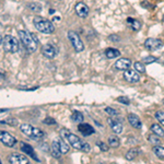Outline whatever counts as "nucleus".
Instances as JSON below:
<instances>
[{"label":"nucleus","instance_id":"obj_30","mask_svg":"<svg viewBox=\"0 0 164 164\" xmlns=\"http://www.w3.org/2000/svg\"><path fill=\"white\" fill-rule=\"evenodd\" d=\"M155 119H157L159 120V123H161L162 125L164 126V112L162 111H157V113H155Z\"/></svg>","mask_w":164,"mask_h":164},{"label":"nucleus","instance_id":"obj_25","mask_svg":"<svg viewBox=\"0 0 164 164\" xmlns=\"http://www.w3.org/2000/svg\"><path fill=\"white\" fill-rule=\"evenodd\" d=\"M71 119L75 121V123H82L83 119H84V117H83V114H82L81 112L75 111L71 115Z\"/></svg>","mask_w":164,"mask_h":164},{"label":"nucleus","instance_id":"obj_32","mask_svg":"<svg viewBox=\"0 0 164 164\" xmlns=\"http://www.w3.org/2000/svg\"><path fill=\"white\" fill-rule=\"evenodd\" d=\"M105 112H106L110 116H117L118 115V112L116 111V110H114V108H112V107H106V108H105Z\"/></svg>","mask_w":164,"mask_h":164},{"label":"nucleus","instance_id":"obj_7","mask_svg":"<svg viewBox=\"0 0 164 164\" xmlns=\"http://www.w3.org/2000/svg\"><path fill=\"white\" fill-rule=\"evenodd\" d=\"M0 141H1L2 144H4L8 148H12L17 143V139H15V137L11 134H9V132L4 131V130L0 132Z\"/></svg>","mask_w":164,"mask_h":164},{"label":"nucleus","instance_id":"obj_6","mask_svg":"<svg viewBox=\"0 0 164 164\" xmlns=\"http://www.w3.org/2000/svg\"><path fill=\"white\" fill-rule=\"evenodd\" d=\"M68 38H69L72 47L75 48V50L77 53H80V52H83V50H84V44H83V42L81 41L80 36H79L75 32L69 31V32H68Z\"/></svg>","mask_w":164,"mask_h":164},{"label":"nucleus","instance_id":"obj_19","mask_svg":"<svg viewBox=\"0 0 164 164\" xmlns=\"http://www.w3.org/2000/svg\"><path fill=\"white\" fill-rule=\"evenodd\" d=\"M127 23L130 26V29L134 30V31H139L141 29V23L138 20H135V19L132 18H128L127 19Z\"/></svg>","mask_w":164,"mask_h":164},{"label":"nucleus","instance_id":"obj_23","mask_svg":"<svg viewBox=\"0 0 164 164\" xmlns=\"http://www.w3.org/2000/svg\"><path fill=\"white\" fill-rule=\"evenodd\" d=\"M138 153H139V150L137 149V148H132V149H130L128 152L126 153L125 157L128 161H131V160H134V159H136V157L138 155Z\"/></svg>","mask_w":164,"mask_h":164},{"label":"nucleus","instance_id":"obj_14","mask_svg":"<svg viewBox=\"0 0 164 164\" xmlns=\"http://www.w3.org/2000/svg\"><path fill=\"white\" fill-rule=\"evenodd\" d=\"M130 66H131V61H130V59H127V58H120L115 62V68L118 70H124L125 71V70L129 69Z\"/></svg>","mask_w":164,"mask_h":164},{"label":"nucleus","instance_id":"obj_37","mask_svg":"<svg viewBox=\"0 0 164 164\" xmlns=\"http://www.w3.org/2000/svg\"><path fill=\"white\" fill-rule=\"evenodd\" d=\"M108 39H110L111 42H114V43L119 42V37H118L117 35H110L108 36Z\"/></svg>","mask_w":164,"mask_h":164},{"label":"nucleus","instance_id":"obj_17","mask_svg":"<svg viewBox=\"0 0 164 164\" xmlns=\"http://www.w3.org/2000/svg\"><path fill=\"white\" fill-rule=\"evenodd\" d=\"M127 119H128L129 124L136 129H140L142 127V124H141V120H140V118L135 114H129L127 116Z\"/></svg>","mask_w":164,"mask_h":164},{"label":"nucleus","instance_id":"obj_12","mask_svg":"<svg viewBox=\"0 0 164 164\" xmlns=\"http://www.w3.org/2000/svg\"><path fill=\"white\" fill-rule=\"evenodd\" d=\"M124 79L126 81L130 82V83H136L140 80V75H138L137 70H130V69H127L124 72Z\"/></svg>","mask_w":164,"mask_h":164},{"label":"nucleus","instance_id":"obj_27","mask_svg":"<svg viewBox=\"0 0 164 164\" xmlns=\"http://www.w3.org/2000/svg\"><path fill=\"white\" fill-rule=\"evenodd\" d=\"M58 141H59V146H60V150H61V153H67L68 151H69V147L67 146V143L65 142L64 140L60 139V138H57Z\"/></svg>","mask_w":164,"mask_h":164},{"label":"nucleus","instance_id":"obj_2","mask_svg":"<svg viewBox=\"0 0 164 164\" xmlns=\"http://www.w3.org/2000/svg\"><path fill=\"white\" fill-rule=\"evenodd\" d=\"M19 37L21 39L23 46L29 52L34 53L37 49V39L34 35L30 34L28 31H24V30L19 31Z\"/></svg>","mask_w":164,"mask_h":164},{"label":"nucleus","instance_id":"obj_8","mask_svg":"<svg viewBox=\"0 0 164 164\" xmlns=\"http://www.w3.org/2000/svg\"><path fill=\"white\" fill-rule=\"evenodd\" d=\"M42 54L48 59H54L58 55V49L53 44H45L42 47Z\"/></svg>","mask_w":164,"mask_h":164},{"label":"nucleus","instance_id":"obj_26","mask_svg":"<svg viewBox=\"0 0 164 164\" xmlns=\"http://www.w3.org/2000/svg\"><path fill=\"white\" fill-rule=\"evenodd\" d=\"M29 8L33 12H36V13L42 11V4L38 2H31V4H29Z\"/></svg>","mask_w":164,"mask_h":164},{"label":"nucleus","instance_id":"obj_34","mask_svg":"<svg viewBox=\"0 0 164 164\" xmlns=\"http://www.w3.org/2000/svg\"><path fill=\"white\" fill-rule=\"evenodd\" d=\"M43 123L45 124V125H55V124H56V120L52 117H47L44 119Z\"/></svg>","mask_w":164,"mask_h":164},{"label":"nucleus","instance_id":"obj_31","mask_svg":"<svg viewBox=\"0 0 164 164\" xmlns=\"http://www.w3.org/2000/svg\"><path fill=\"white\" fill-rule=\"evenodd\" d=\"M157 60V58L153 57V56H148V57H144L142 59V61L144 64H152V62H155Z\"/></svg>","mask_w":164,"mask_h":164},{"label":"nucleus","instance_id":"obj_15","mask_svg":"<svg viewBox=\"0 0 164 164\" xmlns=\"http://www.w3.org/2000/svg\"><path fill=\"white\" fill-rule=\"evenodd\" d=\"M78 130L81 132L82 135L84 137H88V136H91L92 134L95 132V130L93 129V127L89 124H84V123H81L80 125L78 126Z\"/></svg>","mask_w":164,"mask_h":164},{"label":"nucleus","instance_id":"obj_20","mask_svg":"<svg viewBox=\"0 0 164 164\" xmlns=\"http://www.w3.org/2000/svg\"><path fill=\"white\" fill-rule=\"evenodd\" d=\"M120 55V52L116 48H107L105 50V56L110 59H113V58H117L118 56Z\"/></svg>","mask_w":164,"mask_h":164},{"label":"nucleus","instance_id":"obj_29","mask_svg":"<svg viewBox=\"0 0 164 164\" xmlns=\"http://www.w3.org/2000/svg\"><path fill=\"white\" fill-rule=\"evenodd\" d=\"M134 68H135V70H137L138 72H144L146 71V68L143 66L142 62H139V61H136L135 64H134Z\"/></svg>","mask_w":164,"mask_h":164},{"label":"nucleus","instance_id":"obj_36","mask_svg":"<svg viewBox=\"0 0 164 164\" xmlns=\"http://www.w3.org/2000/svg\"><path fill=\"white\" fill-rule=\"evenodd\" d=\"M97 146H99V148H100L102 151H107L108 150V148H110V146H107L106 143H104V142H97Z\"/></svg>","mask_w":164,"mask_h":164},{"label":"nucleus","instance_id":"obj_11","mask_svg":"<svg viewBox=\"0 0 164 164\" xmlns=\"http://www.w3.org/2000/svg\"><path fill=\"white\" fill-rule=\"evenodd\" d=\"M9 162L12 164H28L30 162L29 159L23 155V154L19 153H12L9 157Z\"/></svg>","mask_w":164,"mask_h":164},{"label":"nucleus","instance_id":"obj_39","mask_svg":"<svg viewBox=\"0 0 164 164\" xmlns=\"http://www.w3.org/2000/svg\"><path fill=\"white\" fill-rule=\"evenodd\" d=\"M162 21H163V23H164V15H163V18H162Z\"/></svg>","mask_w":164,"mask_h":164},{"label":"nucleus","instance_id":"obj_16","mask_svg":"<svg viewBox=\"0 0 164 164\" xmlns=\"http://www.w3.org/2000/svg\"><path fill=\"white\" fill-rule=\"evenodd\" d=\"M107 123H108V125H110V127H111V129L113 130L114 134H116V135L121 134V131H123V125H121L120 123H118V120H115L113 118H108Z\"/></svg>","mask_w":164,"mask_h":164},{"label":"nucleus","instance_id":"obj_24","mask_svg":"<svg viewBox=\"0 0 164 164\" xmlns=\"http://www.w3.org/2000/svg\"><path fill=\"white\" fill-rule=\"evenodd\" d=\"M120 144V141L118 139V137L116 136H110L108 137V146L112 148H117Z\"/></svg>","mask_w":164,"mask_h":164},{"label":"nucleus","instance_id":"obj_4","mask_svg":"<svg viewBox=\"0 0 164 164\" xmlns=\"http://www.w3.org/2000/svg\"><path fill=\"white\" fill-rule=\"evenodd\" d=\"M20 129H21V131L24 134V135H26L29 138H31V139L33 140H42L45 137V134H44V131H42L39 128H36V127H34V126H31L29 125V124H22L21 126H20Z\"/></svg>","mask_w":164,"mask_h":164},{"label":"nucleus","instance_id":"obj_21","mask_svg":"<svg viewBox=\"0 0 164 164\" xmlns=\"http://www.w3.org/2000/svg\"><path fill=\"white\" fill-rule=\"evenodd\" d=\"M153 152L155 154V157L160 160H164V147L157 144V146L153 147Z\"/></svg>","mask_w":164,"mask_h":164},{"label":"nucleus","instance_id":"obj_5","mask_svg":"<svg viewBox=\"0 0 164 164\" xmlns=\"http://www.w3.org/2000/svg\"><path fill=\"white\" fill-rule=\"evenodd\" d=\"M1 45H2V48H4V52L7 53H11L15 54L19 50V42L18 39L13 37L11 35H6L2 38V42H1Z\"/></svg>","mask_w":164,"mask_h":164},{"label":"nucleus","instance_id":"obj_10","mask_svg":"<svg viewBox=\"0 0 164 164\" xmlns=\"http://www.w3.org/2000/svg\"><path fill=\"white\" fill-rule=\"evenodd\" d=\"M20 149L22 150V152H23V153L30 155L33 160L39 161V159L37 157L35 151H34V149H33V147L31 146V144H29V143H26V142H21L20 143Z\"/></svg>","mask_w":164,"mask_h":164},{"label":"nucleus","instance_id":"obj_28","mask_svg":"<svg viewBox=\"0 0 164 164\" xmlns=\"http://www.w3.org/2000/svg\"><path fill=\"white\" fill-rule=\"evenodd\" d=\"M148 140H149L150 143H152L153 146L161 144V139L160 138H157V136H154V135H150L149 137H148Z\"/></svg>","mask_w":164,"mask_h":164},{"label":"nucleus","instance_id":"obj_1","mask_svg":"<svg viewBox=\"0 0 164 164\" xmlns=\"http://www.w3.org/2000/svg\"><path fill=\"white\" fill-rule=\"evenodd\" d=\"M60 136L64 139H67L70 143V146H72L75 149L83 151V152H89L90 151V144L86 141H83L79 138L78 136L73 135L71 132L67 130V129H61Z\"/></svg>","mask_w":164,"mask_h":164},{"label":"nucleus","instance_id":"obj_18","mask_svg":"<svg viewBox=\"0 0 164 164\" xmlns=\"http://www.w3.org/2000/svg\"><path fill=\"white\" fill-rule=\"evenodd\" d=\"M50 152H52V154H53V157H56V159L60 157V154H62V153H61L60 146H59V141H58V139H55L53 141V143H52V149H50Z\"/></svg>","mask_w":164,"mask_h":164},{"label":"nucleus","instance_id":"obj_9","mask_svg":"<svg viewBox=\"0 0 164 164\" xmlns=\"http://www.w3.org/2000/svg\"><path fill=\"white\" fill-rule=\"evenodd\" d=\"M144 47L149 50H157L163 47V43L157 38H148L144 42Z\"/></svg>","mask_w":164,"mask_h":164},{"label":"nucleus","instance_id":"obj_22","mask_svg":"<svg viewBox=\"0 0 164 164\" xmlns=\"http://www.w3.org/2000/svg\"><path fill=\"white\" fill-rule=\"evenodd\" d=\"M150 129H151V131L153 132V134H155V135L159 136V137H164V129L162 128L160 125L153 124V125H151Z\"/></svg>","mask_w":164,"mask_h":164},{"label":"nucleus","instance_id":"obj_35","mask_svg":"<svg viewBox=\"0 0 164 164\" xmlns=\"http://www.w3.org/2000/svg\"><path fill=\"white\" fill-rule=\"evenodd\" d=\"M117 101L118 102H120V103H123V104H125V105H129V99L128 97H119L117 99Z\"/></svg>","mask_w":164,"mask_h":164},{"label":"nucleus","instance_id":"obj_3","mask_svg":"<svg viewBox=\"0 0 164 164\" xmlns=\"http://www.w3.org/2000/svg\"><path fill=\"white\" fill-rule=\"evenodd\" d=\"M33 23H34L35 29L39 32L44 33V34H52L55 31L53 23L48 21L47 19L42 18V17H35L33 19Z\"/></svg>","mask_w":164,"mask_h":164},{"label":"nucleus","instance_id":"obj_38","mask_svg":"<svg viewBox=\"0 0 164 164\" xmlns=\"http://www.w3.org/2000/svg\"><path fill=\"white\" fill-rule=\"evenodd\" d=\"M141 6H142L143 8H150L149 6H151V4H150L148 1H143V2H141Z\"/></svg>","mask_w":164,"mask_h":164},{"label":"nucleus","instance_id":"obj_33","mask_svg":"<svg viewBox=\"0 0 164 164\" xmlns=\"http://www.w3.org/2000/svg\"><path fill=\"white\" fill-rule=\"evenodd\" d=\"M4 123L8 124V125H10V126H17L18 125V120H17L15 118H8V119L4 120Z\"/></svg>","mask_w":164,"mask_h":164},{"label":"nucleus","instance_id":"obj_40","mask_svg":"<svg viewBox=\"0 0 164 164\" xmlns=\"http://www.w3.org/2000/svg\"><path fill=\"white\" fill-rule=\"evenodd\" d=\"M162 103H163V105H164V99H163V101H162Z\"/></svg>","mask_w":164,"mask_h":164},{"label":"nucleus","instance_id":"obj_13","mask_svg":"<svg viewBox=\"0 0 164 164\" xmlns=\"http://www.w3.org/2000/svg\"><path fill=\"white\" fill-rule=\"evenodd\" d=\"M75 13L80 18H86L88 15H89V8H88V6L86 4H83V2H78V4H75Z\"/></svg>","mask_w":164,"mask_h":164}]
</instances>
